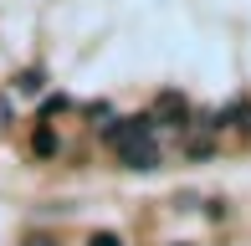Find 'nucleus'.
Wrapping results in <instances>:
<instances>
[{
  "mask_svg": "<svg viewBox=\"0 0 251 246\" xmlns=\"http://www.w3.org/2000/svg\"><path fill=\"white\" fill-rule=\"evenodd\" d=\"M102 139L113 144V154H118L123 170H159V139H154V118H118L108 123V133Z\"/></svg>",
  "mask_w": 251,
  "mask_h": 246,
  "instance_id": "f257e3e1",
  "label": "nucleus"
},
{
  "mask_svg": "<svg viewBox=\"0 0 251 246\" xmlns=\"http://www.w3.org/2000/svg\"><path fill=\"white\" fill-rule=\"evenodd\" d=\"M154 123H164V128H190V103L179 93H159L154 98Z\"/></svg>",
  "mask_w": 251,
  "mask_h": 246,
  "instance_id": "f03ea898",
  "label": "nucleus"
},
{
  "mask_svg": "<svg viewBox=\"0 0 251 246\" xmlns=\"http://www.w3.org/2000/svg\"><path fill=\"white\" fill-rule=\"evenodd\" d=\"M16 87L21 93H41V87H47V72H41V67H26V72L16 77Z\"/></svg>",
  "mask_w": 251,
  "mask_h": 246,
  "instance_id": "7ed1b4c3",
  "label": "nucleus"
},
{
  "mask_svg": "<svg viewBox=\"0 0 251 246\" xmlns=\"http://www.w3.org/2000/svg\"><path fill=\"white\" fill-rule=\"evenodd\" d=\"M31 149H36L41 159H51V154H56V133H51V128H36V139H31Z\"/></svg>",
  "mask_w": 251,
  "mask_h": 246,
  "instance_id": "20e7f679",
  "label": "nucleus"
},
{
  "mask_svg": "<svg viewBox=\"0 0 251 246\" xmlns=\"http://www.w3.org/2000/svg\"><path fill=\"white\" fill-rule=\"evenodd\" d=\"M87 246H123V236H113V231H93Z\"/></svg>",
  "mask_w": 251,
  "mask_h": 246,
  "instance_id": "39448f33",
  "label": "nucleus"
},
{
  "mask_svg": "<svg viewBox=\"0 0 251 246\" xmlns=\"http://www.w3.org/2000/svg\"><path fill=\"white\" fill-rule=\"evenodd\" d=\"M21 246H56V241H51V236H26Z\"/></svg>",
  "mask_w": 251,
  "mask_h": 246,
  "instance_id": "423d86ee",
  "label": "nucleus"
}]
</instances>
